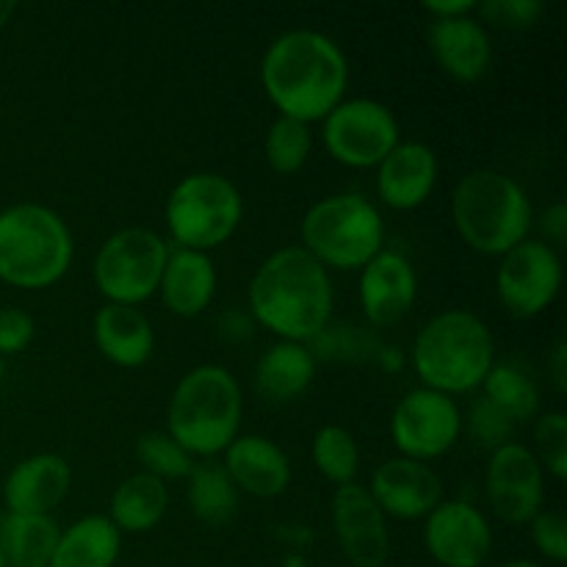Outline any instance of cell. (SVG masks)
Masks as SVG:
<instances>
[{"instance_id":"cell-41","label":"cell","mask_w":567,"mask_h":567,"mask_svg":"<svg viewBox=\"0 0 567 567\" xmlns=\"http://www.w3.org/2000/svg\"><path fill=\"white\" fill-rule=\"evenodd\" d=\"M548 371H551V382L557 393L567 391V343L557 341L551 349V360H548Z\"/></svg>"},{"instance_id":"cell-16","label":"cell","mask_w":567,"mask_h":567,"mask_svg":"<svg viewBox=\"0 0 567 567\" xmlns=\"http://www.w3.org/2000/svg\"><path fill=\"white\" fill-rule=\"evenodd\" d=\"M382 515L421 520L443 502V482L426 463L408 457L385 460L365 487Z\"/></svg>"},{"instance_id":"cell-15","label":"cell","mask_w":567,"mask_h":567,"mask_svg":"<svg viewBox=\"0 0 567 567\" xmlns=\"http://www.w3.org/2000/svg\"><path fill=\"white\" fill-rule=\"evenodd\" d=\"M332 529L338 546L352 567H385L391 557L388 518L363 485L336 487L332 496Z\"/></svg>"},{"instance_id":"cell-9","label":"cell","mask_w":567,"mask_h":567,"mask_svg":"<svg viewBox=\"0 0 567 567\" xmlns=\"http://www.w3.org/2000/svg\"><path fill=\"white\" fill-rule=\"evenodd\" d=\"M169 244L147 227H125L103 241L92 264L97 291L111 305L138 308L158 293Z\"/></svg>"},{"instance_id":"cell-35","label":"cell","mask_w":567,"mask_h":567,"mask_svg":"<svg viewBox=\"0 0 567 567\" xmlns=\"http://www.w3.org/2000/svg\"><path fill=\"white\" fill-rule=\"evenodd\" d=\"M476 11L493 25L520 31V28L535 25L543 11H546V6L540 0H485V3L476 6Z\"/></svg>"},{"instance_id":"cell-29","label":"cell","mask_w":567,"mask_h":567,"mask_svg":"<svg viewBox=\"0 0 567 567\" xmlns=\"http://www.w3.org/2000/svg\"><path fill=\"white\" fill-rule=\"evenodd\" d=\"M482 396L496 404L513 424L540 415V391L535 380L513 363H493L482 382Z\"/></svg>"},{"instance_id":"cell-7","label":"cell","mask_w":567,"mask_h":567,"mask_svg":"<svg viewBox=\"0 0 567 567\" xmlns=\"http://www.w3.org/2000/svg\"><path fill=\"white\" fill-rule=\"evenodd\" d=\"M302 244L324 269L360 271L382 252L385 221L377 205L363 194H330L302 216Z\"/></svg>"},{"instance_id":"cell-34","label":"cell","mask_w":567,"mask_h":567,"mask_svg":"<svg viewBox=\"0 0 567 567\" xmlns=\"http://www.w3.org/2000/svg\"><path fill=\"white\" fill-rule=\"evenodd\" d=\"M535 424L537 463L557 482L567 480V419L565 413H540Z\"/></svg>"},{"instance_id":"cell-4","label":"cell","mask_w":567,"mask_h":567,"mask_svg":"<svg viewBox=\"0 0 567 567\" xmlns=\"http://www.w3.org/2000/svg\"><path fill=\"white\" fill-rule=\"evenodd\" d=\"M244 415L241 385L230 369L205 363L181 377L166 408L169 435L192 457L225 454L238 437Z\"/></svg>"},{"instance_id":"cell-5","label":"cell","mask_w":567,"mask_h":567,"mask_svg":"<svg viewBox=\"0 0 567 567\" xmlns=\"http://www.w3.org/2000/svg\"><path fill=\"white\" fill-rule=\"evenodd\" d=\"M452 219L460 238L480 255H507L532 230V199L515 177L474 169L454 186Z\"/></svg>"},{"instance_id":"cell-31","label":"cell","mask_w":567,"mask_h":567,"mask_svg":"<svg viewBox=\"0 0 567 567\" xmlns=\"http://www.w3.org/2000/svg\"><path fill=\"white\" fill-rule=\"evenodd\" d=\"M310 150H313V133L305 122L291 116H277L266 133L264 153L266 164L277 175H297L308 164Z\"/></svg>"},{"instance_id":"cell-46","label":"cell","mask_w":567,"mask_h":567,"mask_svg":"<svg viewBox=\"0 0 567 567\" xmlns=\"http://www.w3.org/2000/svg\"><path fill=\"white\" fill-rule=\"evenodd\" d=\"M0 567H9V565H6V557H3V548H0Z\"/></svg>"},{"instance_id":"cell-11","label":"cell","mask_w":567,"mask_h":567,"mask_svg":"<svg viewBox=\"0 0 567 567\" xmlns=\"http://www.w3.org/2000/svg\"><path fill=\"white\" fill-rule=\"evenodd\" d=\"M460 435H463V413L457 399L430 388L404 393L391 415V437L399 449V457L430 463L452 452Z\"/></svg>"},{"instance_id":"cell-20","label":"cell","mask_w":567,"mask_h":567,"mask_svg":"<svg viewBox=\"0 0 567 567\" xmlns=\"http://www.w3.org/2000/svg\"><path fill=\"white\" fill-rule=\"evenodd\" d=\"M426 42H430L437 66L460 83L482 81L493 64V44L487 28L474 14L432 20Z\"/></svg>"},{"instance_id":"cell-12","label":"cell","mask_w":567,"mask_h":567,"mask_svg":"<svg viewBox=\"0 0 567 567\" xmlns=\"http://www.w3.org/2000/svg\"><path fill=\"white\" fill-rule=\"evenodd\" d=\"M563 288V258L554 247L526 238L502 255L496 291L515 319H535L554 305Z\"/></svg>"},{"instance_id":"cell-44","label":"cell","mask_w":567,"mask_h":567,"mask_svg":"<svg viewBox=\"0 0 567 567\" xmlns=\"http://www.w3.org/2000/svg\"><path fill=\"white\" fill-rule=\"evenodd\" d=\"M496 567H543L540 563H532V559H509V563L496 565Z\"/></svg>"},{"instance_id":"cell-6","label":"cell","mask_w":567,"mask_h":567,"mask_svg":"<svg viewBox=\"0 0 567 567\" xmlns=\"http://www.w3.org/2000/svg\"><path fill=\"white\" fill-rule=\"evenodd\" d=\"M75 244L48 205L17 203L0 210V280L25 291L50 288L70 271Z\"/></svg>"},{"instance_id":"cell-32","label":"cell","mask_w":567,"mask_h":567,"mask_svg":"<svg viewBox=\"0 0 567 567\" xmlns=\"http://www.w3.org/2000/svg\"><path fill=\"white\" fill-rule=\"evenodd\" d=\"M136 460L144 474L161 482L186 480L194 468V457L169 435V432H147L136 441Z\"/></svg>"},{"instance_id":"cell-43","label":"cell","mask_w":567,"mask_h":567,"mask_svg":"<svg viewBox=\"0 0 567 567\" xmlns=\"http://www.w3.org/2000/svg\"><path fill=\"white\" fill-rule=\"evenodd\" d=\"M14 11H17L14 3H9V0H0V28L11 20V14H14Z\"/></svg>"},{"instance_id":"cell-10","label":"cell","mask_w":567,"mask_h":567,"mask_svg":"<svg viewBox=\"0 0 567 567\" xmlns=\"http://www.w3.org/2000/svg\"><path fill=\"white\" fill-rule=\"evenodd\" d=\"M327 153L349 169H369L396 147L399 122L385 103L371 97L341 100L321 120Z\"/></svg>"},{"instance_id":"cell-1","label":"cell","mask_w":567,"mask_h":567,"mask_svg":"<svg viewBox=\"0 0 567 567\" xmlns=\"http://www.w3.org/2000/svg\"><path fill=\"white\" fill-rule=\"evenodd\" d=\"M260 83L280 116L321 122L343 100L349 61L336 39L321 31L280 33L260 61Z\"/></svg>"},{"instance_id":"cell-18","label":"cell","mask_w":567,"mask_h":567,"mask_svg":"<svg viewBox=\"0 0 567 567\" xmlns=\"http://www.w3.org/2000/svg\"><path fill=\"white\" fill-rule=\"evenodd\" d=\"M437 155L424 142H399L377 166V194L393 210L421 208L437 186Z\"/></svg>"},{"instance_id":"cell-28","label":"cell","mask_w":567,"mask_h":567,"mask_svg":"<svg viewBox=\"0 0 567 567\" xmlns=\"http://www.w3.org/2000/svg\"><path fill=\"white\" fill-rule=\"evenodd\" d=\"M186 502L194 518L208 526L230 524L238 509V487L233 485L230 474L219 463H194L192 474L186 476Z\"/></svg>"},{"instance_id":"cell-23","label":"cell","mask_w":567,"mask_h":567,"mask_svg":"<svg viewBox=\"0 0 567 567\" xmlns=\"http://www.w3.org/2000/svg\"><path fill=\"white\" fill-rule=\"evenodd\" d=\"M216 266L210 255L194 249H169L161 275V302L181 319H197L210 308L216 293Z\"/></svg>"},{"instance_id":"cell-27","label":"cell","mask_w":567,"mask_h":567,"mask_svg":"<svg viewBox=\"0 0 567 567\" xmlns=\"http://www.w3.org/2000/svg\"><path fill=\"white\" fill-rule=\"evenodd\" d=\"M59 535L50 515H0V548L9 567H48Z\"/></svg>"},{"instance_id":"cell-45","label":"cell","mask_w":567,"mask_h":567,"mask_svg":"<svg viewBox=\"0 0 567 567\" xmlns=\"http://www.w3.org/2000/svg\"><path fill=\"white\" fill-rule=\"evenodd\" d=\"M3 377H6V363L3 358H0V385H3Z\"/></svg>"},{"instance_id":"cell-17","label":"cell","mask_w":567,"mask_h":567,"mask_svg":"<svg viewBox=\"0 0 567 567\" xmlns=\"http://www.w3.org/2000/svg\"><path fill=\"white\" fill-rule=\"evenodd\" d=\"M360 308L374 327L399 324L413 310L419 277L402 252L382 249L360 269Z\"/></svg>"},{"instance_id":"cell-14","label":"cell","mask_w":567,"mask_h":567,"mask_svg":"<svg viewBox=\"0 0 567 567\" xmlns=\"http://www.w3.org/2000/svg\"><path fill=\"white\" fill-rule=\"evenodd\" d=\"M424 546L443 567H482L491 557L493 529L474 504L443 498L424 518Z\"/></svg>"},{"instance_id":"cell-37","label":"cell","mask_w":567,"mask_h":567,"mask_svg":"<svg viewBox=\"0 0 567 567\" xmlns=\"http://www.w3.org/2000/svg\"><path fill=\"white\" fill-rule=\"evenodd\" d=\"M37 336V321L20 308H0V358L20 354L31 347Z\"/></svg>"},{"instance_id":"cell-25","label":"cell","mask_w":567,"mask_h":567,"mask_svg":"<svg viewBox=\"0 0 567 567\" xmlns=\"http://www.w3.org/2000/svg\"><path fill=\"white\" fill-rule=\"evenodd\" d=\"M122 551V532L109 515H86L61 529L48 567H114Z\"/></svg>"},{"instance_id":"cell-13","label":"cell","mask_w":567,"mask_h":567,"mask_svg":"<svg viewBox=\"0 0 567 567\" xmlns=\"http://www.w3.org/2000/svg\"><path fill=\"white\" fill-rule=\"evenodd\" d=\"M485 487L493 513L504 524L515 526L529 524L543 509V498H546L543 468L535 452L515 441L491 452Z\"/></svg>"},{"instance_id":"cell-30","label":"cell","mask_w":567,"mask_h":567,"mask_svg":"<svg viewBox=\"0 0 567 567\" xmlns=\"http://www.w3.org/2000/svg\"><path fill=\"white\" fill-rule=\"evenodd\" d=\"M310 457H313L316 471L324 476L332 485L343 487L352 485L358 480L360 471V449L352 432L343 430L338 424L321 426L313 435V446H310Z\"/></svg>"},{"instance_id":"cell-3","label":"cell","mask_w":567,"mask_h":567,"mask_svg":"<svg viewBox=\"0 0 567 567\" xmlns=\"http://www.w3.org/2000/svg\"><path fill=\"white\" fill-rule=\"evenodd\" d=\"M496 363V341L471 310H443L426 321L413 341V369L421 388L460 396L482 388Z\"/></svg>"},{"instance_id":"cell-36","label":"cell","mask_w":567,"mask_h":567,"mask_svg":"<svg viewBox=\"0 0 567 567\" xmlns=\"http://www.w3.org/2000/svg\"><path fill=\"white\" fill-rule=\"evenodd\" d=\"M532 526V543L537 551L551 563L563 565L567 559V520L563 513H551V509H540L535 518L529 520Z\"/></svg>"},{"instance_id":"cell-40","label":"cell","mask_w":567,"mask_h":567,"mask_svg":"<svg viewBox=\"0 0 567 567\" xmlns=\"http://www.w3.org/2000/svg\"><path fill=\"white\" fill-rule=\"evenodd\" d=\"M219 332L225 341H247V338L252 336V316H244L238 313V310H227L219 319Z\"/></svg>"},{"instance_id":"cell-21","label":"cell","mask_w":567,"mask_h":567,"mask_svg":"<svg viewBox=\"0 0 567 567\" xmlns=\"http://www.w3.org/2000/svg\"><path fill=\"white\" fill-rule=\"evenodd\" d=\"M225 471L238 491L258 498H277L291 485V460L271 437L238 435L225 449Z\"/></svg>"},{"instance_id":"cell-22","label":"cell","mask_w":567,"mask_h":567,"mask_svg":"<svg viewBox=\"0 0 567 567\" xmlns=\"http://www.w3.org/2000/svg\"><path fill=\"white\" fill-rule=\"evenodd\" d=\"M92 338L97 352L120 369H138L153 358V321L131 305H111L94 313Z\"/></svg>"},{"instance_id":"cell-24","label":"cell","mask_w":567,"mask_h":567,"mask_svg":"<svg viewBox=\"0 0 567 567\" xmlns=\"http://www.w3.org/2000/svg\"><path fill=\"white\" fill-rule=\"evenodd\" d=\"M316 380V354L308 343L277 341L255 363V388L271 404H288Z\"/></svg>"},{"instance_id":"cell-26","label":"cell","mask_w":567,"mask_h":567,"mask_svg":"<svg viewBox=\"0 0 567 567\" xmlns=\"http://www.w3.org/2000/svg\"><path fill=\"white\" fill-rule=\"evenodd\" d=\"M166 509H169L166 482L138 471V474L120 482L116 491L111 493L109 520L122 535H144L164 520Z\"/></svg>"},{"instance_id":"cell-8","label":"cell","mask_w":567,"mask_h":567,"mask_svg":"<svg viewBox=\"0 0 567 567\" xmlns=\"http://www.w3.org/2000/svg\"><path fill=\"white\" fill-rule=\"evenodd\" d=\"M164 216L177 247L208 255L238 230L244 199L230 177L219 172H192L175 183Z\"/></svg>"},{"instance_id":"cell-39","label":"cell","mask_w":567,"mask_h":567,"mask_svg":"<svg viewBox=\"0 0 567 567\" xmlns=\"http://www.w3.org/2000/svg\"><path fill=\"white\" fill-rule=\"evenodd\" d=\"M474 0H426L424 11L432 20H454V17H468L476 11Z\"/></svg>"},{"instance_id":"cell-42","label":"cell","mask_w":567,"mask_h":567,"mask_svg":"<svg viewBox=\"0 0 567 567\" xmlns=\"http://www.w3.org/2000/svg\"><path fill=\"white\" fill-rule=\"evenodd\" d=\"M282 567H310V563L305 554L291 551V554H286V559H282Z\"/></svg>"},{"instance_id":"cell-33","label":"cell","mask_w":567,"mask_h":567,"mask_svg":"<svg viewBox=\"0 0 567 567\" xmlns=\"http://www.w3.org/2000/svg\"><path fill=\"white\" fill-rule=\"evenodd\" d=\"M463 430L482 452H496V449L513 443L515 424L485 396L476 399L468 410V419H463Z\"/></svg>"},{"instance_id":"cell-38","label":"cell","mask_w":567,"mask_h":567,"mask_svg":"<svg viewBox=\"0 0 567 567\" xmlns=\"http://www.w3.org/2000/svg\"><path fill=\"white\" fill-rule=\"evenodd\" d=\"M540 230H543V236H546L548 247H554V249L565 247V241H567V205L565 203H554L543 210Z\"/></svg>"},{"instance_id":"cell-19","label":"cell","mask_w":567,"mask_h":567,"mask_svg":"<svg viewBox=\"0 0 567 567\" xmlns=\"http://www.w3.org/2000/svg\"><path fill=\"white\" fill-rule=\"evenodd\" d=\"M72 487V468L59 454H33L20 460L3 482L6 513L50 515Z\"/></svg>"},{"instance_id":"cell-2","label":"cell","mask_w":567,"mask_h":567,"mask_svg":"<svg viewBox=\"0 0 567 567\" xmlns=\"http://www.w3.org/2000/svg\"><path fill=\"white\" fill-rule=\"evenodd\" d=\"M249 316L280 341L313 343L336 308L330 271L302 247L271 252L249 280Z\"/></svg>"}]
</instances>
